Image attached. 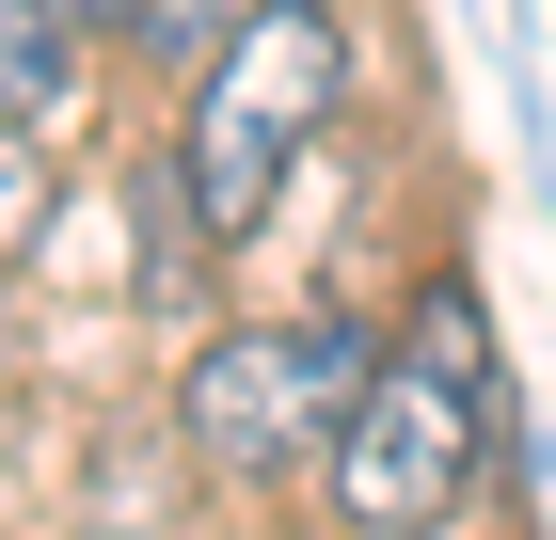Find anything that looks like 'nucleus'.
<instances>
[{"mask_svg":"<svg viewBox=\"0 0 556 540\" xmlns=\"http://www.w3.org/2000/svg\"><path fill=\"white\" fill-rule=\"evenodd\" d=\"M80 96H96V16H64V0H0V112L64 143Z\"/></svg>","mask_w":556,"mask_h":540,"instance_id":"nucleus-4","label":"nucleus"},{"mask_svg":"<svg viewBox=\"0 0 556 540\" xmlns=\"http://www.w3.org/2000/svg\"><path fill=\"white\" fill-rule=\"evenodd\" d=\"M334 112H350V0H255V16L175 80V127H160L175 223L207 254H239L287 208V175L334 143Z\"/></svg>","mask_w":556,"mask_h":540,"instance_id":"nucleus-1","label":"nucleus"},{"mask_svg":"<svg viewBox=\"0 0 556 540\" xmlns=\"http://www.w3.org/2000/svg\"><path fill=\"white\" fill-rule=\"evenodd\" d=\"M239 16H255V0H128V16H112V33H128L143 64H175V80H191V64H207V48L239 33Z\"/></svg>","mask_w":556,"mask_h":540,"instance_id":"nucleus-5","label":"nucleus"},{"mask_svg":"<svg viewBox=\"0 0 556 540\" xmlns=\"http://www.w3.org/2000/svg\"><path fill=\"white\" fill-rule=\"evenodd\" d=\"M350 398H366V334H334V318H239V334H207V350L175 366V445L207 461V477H239V493H287V477L334 461Z\"/></svg>","mask_w":556,"mask_h":540,"instance_id":"nucleus-3","label":"nucleus"},{"mask_svg":"<svg viewBox=\"0 0 556 540\" xmlns=\"http://www.w3.org/2000/svg\"><path fill=\"white\" fill-rule=\"evenodd\" d=\"M33 223H48V127H16V112H0V254L33 239Z\"/></svg>","mask_w":556,"mask_h":540,"instance_id":"nucleus-6","label":"nucleus"},{"mask_svg":"<svg viewBox=\"0 0 556 540\" xmlns=\"http://www.w3.org/2000/svg\"><path fill=\"white\" fill-rule=\"evenodd\" d=\"M334 525L350 540H429L462 525V493L493 477V334L462 287H414V318L366 350V398L334 429Z\"/></svg>","mask_w":556,"mask_h":540,"instance_id":"nucleus-2","label":"nucleus"},{"mask_svg":"<svg viewBox=\"0 0 556 540\" xmlns=\"http://www.w3.org/2000/svg\"><path fill=\"white\" fill-rule=\"evenodd\" d=\"M64 16H96V33H112V16H128V0H64Z\"/></svg>","mask_w":556,"mask_h":540,"instance_id":"nucleus-7","label":"nucleus"}]
</instances>
